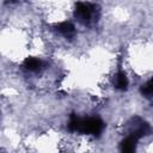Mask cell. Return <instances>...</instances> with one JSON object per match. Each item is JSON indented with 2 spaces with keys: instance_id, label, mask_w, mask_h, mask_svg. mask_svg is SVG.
I'll return each mask as SVG.
<instances>
[{
  "instance_id": "2",
  "label": "cell",
  "mask_w": 153,
  "mask_h": 153,
  "mask_svg": "<svg viewBox=\"0 0 153 153\" xmlns=\"http://www.w3.org/2000/svg\"><path fill=\"white\" fill-rule=\"evenodd\" d=\"M100 8L96 4L79 1L74 7V18L85 26H91L99 20Z\"/></svg>"
},
{
  "instance_id": "7",
  "label": "cell",
  "mask_w": 153,
  "mask_h": 153,
  "mask_svg": "<svg viewBox=\"0 0 153 153\" xmlns=\"http://www.w3.org/2000/svg\"><path fill=\"white\" fill-rule=\"evenodd\" d=\"M128 84H129V81H128V78H127L126 73L122 72V71H120V72L115 75V79H114V85H115V87H116L117 90H120V91H124V90L128 88Z\"/></svg>"
},
{
  "instance_id": "4",
  "label": "cell",
  "mask_w": 153,
  "mask_h": 153,
  "mask_svg": "<svg viewBox=\"0 0 153 153\" xmlns=\"http://www.w3.org/2000/svg\"><path fill=\"white\" fill-rule=\"evenodd\" d=\"M55 30L59 31L65 38L72 39L75 37V27L71 22H62L55 25Z\"/></svg>"
},
{
  "instance_id": "6",
  "label": "cell",
  "mask_w": 153,
  "mask_h": 153,
  "mask_svg": "<svg viewBox=\"0 0 153 153\" xmlns=\"http://www.w3.org/2000/svg\"><path fill=\"white\" fill-rule=\"evenodd\" d=\"M137 141H139V139H136L135 136L128 134V136L121 141V143H120V149H121L122 152H126V153L134 152L135 148H136Z\"/></svg>"
},
{
  "instance_id": "1",
  "label": "cell",
  "mask_w": 153,
  "mask_h": 153,
  "mask_svg": "<svg viewBox=\"0 0 153 153\" xmlns=\"http://www.w3.org/2000/svg\"><path fill=\"white\" fill-rule=\"evenodd\" d=\"M104 122L99 117H78L75 114H72L69 122H68V129L71 131H78L81 134L99 136L100 133L104 129Z\"/></svg>"
},
{
  "instance_id": "8",
  "label": "cell",
  "mask_w": 153,
  "mask_h": 153,
  "mask_svg": "<svg viewBox=\"0 0 153 153\" xmlns=\"http://www.w3.org/2000/svg\"><path fill=\"white\" fill-rule=\"evenodd\" d=\"M152 91H153V86H152V80H147L142 86H141V93L142 96H145L146 98H151L152 97Z\"/></svg>"
},
{
  "instance_id": "5",
  "label": "cell",
  "mask_w": 153,
  "mask_h": 153,
  "mask_svg": "<svg viewBox=\"0 0 153 153\" xmlns=\"http://www.w3.org/2000/svg\"><path fill=\"white\" fill-rule=\"evenodd\" d=\"M44 66V62L37 57H27L23 62V67L29 72H39Z\"/></svg>"
},
{
  "instance_id": "9",
  "label": "cell",
  "mask_w": 153,
  "mask_h": 153,
  "mask_svg": "<svg viewBox=\"0 0 153 153\" xmlns=\"http://www.w3.org/2000/svg\"><path fill=\"white\" fill-rule=\"evenodd\" d=\"M8 1H10V2H16L17 0H8Z\"/></svg>"
},
{
  "instance_id": "3",
  "label": "cell",
  "mask_w": 153,
  "mask_h": 153,
  "mask_svg": "<svg viewBox=\"0 0 153 153\" xmlns=\"http://www.w3.org/2000/svg\"><path fill=\"white\" fill-rule=\"evenodd\" d=\"M128 126V133L129 135L135 136L136 139H140L142 136H146L151 133V127L149 124L143 121L140 117H133L129 120V122L127 123Z\"/></svg>"
}]
</instances>
